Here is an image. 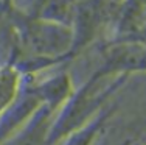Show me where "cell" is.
I'll return each instance as SVG.
<instances>
[{
  "label": "cell",
  "instance_id": "3",
  "mask_svg": "<svg viewBox=\"0 0 146 145\" xmlns=\"http://www.w3.org/2000/svg\"><path fill=\"white\" fill-rule=\"evenodd\" d=\"M17 145H39V137H37L36 134H33V136H30V137H25L22 142H19Z\"/></svg>",
  "mask_w": 146,
  "mask_h": 145
},
{
  "label": "cell",
  "instance_id": "1",
  "mask_svg": "<svg viewBox=\"0 0 146 145\" xmlns=\"http://www.w3.org/2000/svg\"><path fill=\"white\" fill-rule=\"evenodd\" d=\"M28 41L37 53H59L67 47L70 33L58 25H34L30 28Z\"/></svg>",
  "mask_w": 146,
  "mask_h": 145
},
{
  "label": "cell",
  "instance_id": "2",
  "mask_svg": "<svg viewBox=\"0 0 146 145\" xmlns=\"http://www.w3.org/2000/svg\"><path fill=\"white\" fill-rule=\"evenodd\" d=\"M17 86V75L11 69L0 70V109H3L14 97Z\"/></svg>",
  "mask_w": 146,
  "mask_h": 145
}]
</instances>
